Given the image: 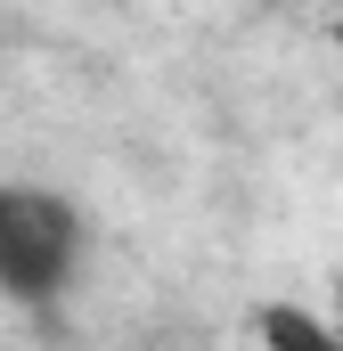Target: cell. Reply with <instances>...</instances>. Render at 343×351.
<instances>
[{"label":"cell","instance_id":"obj_3","mask_svg":"<svg viewBox=\"0 0 343 351\" xmlns=\"http://www.w3.org/2000/svg\"><path fill=\"white\" fill-rule=\"evenodd\" d=\"M335 49H343V8H335Z\"/></svg>","mask_w":343,"mask_h":351},{"label":"cell","instance_id":"obj_1","mask_svg":"<svg viewBox=\"0 0 343 351\" xmlns=\"http://www.w3.org/2000/svg\"><path fill=\"white\" fill-rule=\"evenodd\" d=\"M82 245H90V229L58 188L0 180V294H16V302L66 294L74 269H82Z\"/></svg>","mask_w":343,"mask_h":351},{"label":"cell","instance_id":"obj_2","mask_svg":"<svg viewBox=\"0 0 343 351\" xmlns=\"http://www.w3.org/2000/svg\"><path fill=\"white\" fill-rule=\"evenodd\" d=\"M261 335H270V343H303V351H327V343H335V327L311 319V311H261Z\"/></svg>","mask_w":343,"mask_h":351}]
</instances>
